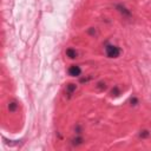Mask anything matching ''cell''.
Wrapping results in <instances>:
<instances>
[{
  "mask_svg": "<svg viewBox=\"0 0 151 151\" xmlns=\"http://www.w3.org/2000/svg\"><path fill=\"white\" fill-rule=\"evenodd\" d=\"M105 53L109 58H118L122 53V50L117 46V45H113V44H110V43H105Z\"/></svg>",
  "mask_w": 151,
  "mask_h": 151,
  "instance_id": "6da1fadb",
  "label": "cell"
},
{
  "mask_svg": "<svg viewBox=\"0 0 151 151\" xmlns=\"http://www.w3.org/2000/svg\"><path fill=\"white\" fill-rule=\"evenodd\" d=\"M67 72H68V74L71 76V77H79L80 73H82V68L78 65H72V66L68 67Z\"/></svg>",
  "mask_w": 151,
  "mask_h": 151,
  "instance_id": "7a4b0ae2",
  "label": "cell"
},
{
  "mask_svg": "<svg viewBox=\"0 0 151 151\" xmlns=\"http://www.w3.org/2000/svg\"><path fill=\"white\" fill-rule=\"evenodd\" d=\"M76 90H77V85L73 84V83H68V84L66 85V88H65V92H66V95H67L68 97H71V96L74 93Z\"/></svg>",
  "mask_w": 151,
  "mask_h": 151,
  "instance_id": "3957f363",
  "label": "cell"
},
{
  "mask_svg": "<svg viewBox=\"0 0 151 151\" xmlns=\"http://www.w3.org/2000/svg\"><path fill=\"white\" fill-rule=\"evenodd\" d=\"M66 56L70 58V59H76L77 58V56H78V53H77V51H76L74 48H72V47H70V48H67L66 50Z\"/></svg>",
  "mask_w": 151,
  "mask_h": 151,
  "instance_id": "277c9868",
  "label": "cell"
},
{
  "mask_svg": "<svg viewBox=\"0 0 151 151\" xmlns=\"http://www.w3.org/2000/svg\"><path fill=\"white\" fill-rule=\"evenodd\" d=\"M117 9H118V11H119L123 16H125V17H130V16H131L130 11H127L124 5H117Z\"/></svg>",
  "mask_w": 151,
  "mask_h": 151,
  "instance_id": "5b68a950",
  "label": "cell"
},
{
  "mask_svg": "<svg viewBox=\"0 0 151 151\" xmlns=\"http://www.w3.org/2000/svg\"><path fill=\"white\" fill-rule=\"evenodd\" d=\"M83 142H84V139H83L80 136H77L76 138H73V139L71 140V144H72L73 146H78V145L83 144Z\"/></svg>",
  "mask_w": 151,
  "mask_h": 151,
  "instance_id": "8992f818",
  "label": "cell"
},
{
  "mask_svg": "<svg viewBox=\"0 0 151 151\" xmlns=\"http://www.w3.org/2000/svg\"><path fill=\"white\" fill-rule=\"evenodd\" d=\"M17 109H18V103H17L16 100H12V102L9 103V110H10L11 112L17 111Z\"/></svg>",
  "mask_w": 151,
  "mask_h": 151,
  "instance_id": "52a82bcc",
  "label": "cell"
},
{
  "mask_svg": "<svg viewBox=\"0 0 151 151\" xmlns=\"http://www.w3.org/2000/svg\"><path fill=\"white\" fill-rule=\"evenodd\" d=\"M150 135H151V133H150L149 130H142V131L139 132V137H142V138H147Z\"/></svg>",
  "mask_w": 151,
  "mask_h": 151,
  "instance_id": "ba28073f",
  "label": "cell"
},
{
  "mask_svg": "<svg viewBox=\"0 0 151 151\" xmlns=\"http://www.w3.org/2000/svg\"><path fill=\"white\" fill-rule=\"evenodd\" d=\"M111 93H112V96H115V97H118V96L120 95V91H119V89L116 86V88H113V89H112Z\"/></svg>",
  "mask_w": 151,
  "mask_h": 151,
  "instance_id": "9c48e42d",
  "label": "cell"
},
{
  "mask_svg": "<svg viewBox=\"0 0 151 151\" xmlns=\"http://www.w3.org/2000/svg\"><path fill=\"white\" fill-rule=\"evenodd\" d=\"M130 103H131V105H137V104H138V99H137L136 97H132V98L130 99Z\"/></svg>",
  "mask_w": 151,
  "mask_h": 151,
  "instance_id": "30bf717a",
  "label": "cell"
},
{
  "mask_svg": "<svg viewBox=\"0 0 151 151\" xmlns=\"http://www.w3.org/2000/svg\"><path fill=\"white\" fill-rule=\"evenodd\" d=\"M97 88H98V89H100V90H102V89H104V90H105V89H106V84H105V83H103V82H100V83H98Z\"/></svg>",
  "mask_w": 151,
  "mask_h": 151,
  "instance_id": "8fae6325",
  "label": "cell"
}]
</instances>
